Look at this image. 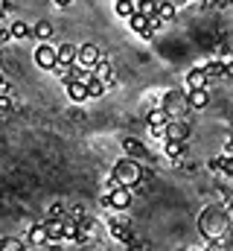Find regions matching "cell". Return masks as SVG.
Here are the masks:
<instances>
[{
    "label": "cell",
    "mask_w": 233,
    "mask_h": 251,
    "mask_svg": "<svg viewBox=\"0 0 233 251\" xmlns=\"http://www.w3.org/2000/svg\"><path fill=\"white\" fill-rule=\"evenodd\" d=\"M9 9H12V6H9V0H0V18H3V15H6Z\"/></svg>",
    "instance_id": "31"
},
{
    "label": "cell",
    "mask_w": 233,
    "mask_h": 251,
    "mask_svg": "<svg viewBox=\"0 0 233 251\" xmlns=\"http://www.w3.org/2000/svg\"><path fill=\"white\" fill-rule=\"evenodd\" d=\"M137 12V0H116V15L119 18H131Z\"/></svg>",
    "instance_id": "21"
},
{
    "label": "cell",
    "mask_w": 233,
    "mask_h": 251,
    "mask_svg": "<svg viewBox=\"0 0 233 251\" xmlns=\"http://www.w3.org/2000/svg\"><path fill=\"white\" fill-rule=\"evenodd\" d=\"M122 149H125L128 158H140V155H143V143L134 140V137H125V140H122Z\"/></svg>",
    "instance_id": "20"
},
{
    "label": "cell",
    "mask_w": 233,
    "mask_h": 251,
    "mask_svg": "<svg viewBox=\"0 0 233 251\" xmlns=\"http://www.w3.org/2000/svg\"><path fill=\"white\" fill-rule=\"evenodd\" d=\"M210 170H216V173H222V158H213V161H210Z\"/></svg>",
    "instance_id": "30"
},
{
    "label": "cell",
    "mask_w": 233,
    "mask_h": 251,
    "mask_svg": "<svg viewBox=\"0 0 233 251\" xmlns=\"http://www.w3.org/2000/svg\"><path fill=\"white\" fill-rule=\"evenodd\" d=\"M231 3H233V0H228V6H231Z\"/></svg>",
    "instance_id": "33"
},
{
    "label": "cell",
    "mask_w": 233,
    "mask_h": 251,
    "mask_svg": "<svg viewBox=\"0 0 233 251\" xmlns=\"http://www.w3.org/2000/svg\"><path fill=\"white\" fill-rule=\"evenodd\" d=\"M64 91H67V97H70L73 102H88V100H91L88 82H82V79H73V82H67V85H64Z\"/></svg>",
    "instance_id": "8"
},
{
    "label": "cell",
    "mask_w": 233,
    "mask_h": 251,
    "mask_svg": "<svg viewBox=\"0 0 233 251\" xmlns=\"http://www.w3.org/2000/svg\"><path fill=\"white\" fill-rule=\"evenodd\" d=\"M114 176L122 181V184L137 187V184H140V178H143V170H140V164H137L134 158H122V161H116V164H114Z\"/></svg>",
    "instance_id": "1"
},
{
    "label": "cell",
    "mask_w": 233,
    "mask_h": 251,
    "mask_svg": "<svg viewBox=\"0 0 233 251\" xmlns=\"http://www.w3.org/2000/svg\"><path fill=\"white\" fill-rule=\"evenodd\" d=\"M189 137V123L184 120H172L169 128H166V140H186Z\"/></svg>",
    "instance_id": "13"
},
{
    "label": "cell",
    "mask_w": 233,
    "mask_h": 251,
    "mask_svg": "<svg viewBox=\"0 0 233 251\" xmlns=\"http://www.w3.org/2000/svg\"><path fill=\"white\" fill-rule=\"evenodd\" d=\"M15 108V97L12 94H0V114L3 111H12Z\"/></svg>",
    "instance_id": "26"
},
{
    "label": "cell",
    "mask_w": 233,
    "mask_h": 251,
    "mask_svg": "<svg viewBox=\"0 0 233 251\" xmlns=\"http://www.w3.org/2000/svg\"><path fill=\"white\" fill-rule=\"evenodd\" d=\"M128 26H131V32H134V35H140V38H146V41H149V38H155V29L149 26V18H146L143 12H134V15L128 18Z\"/></svg>",
    "instance_id": "5"
},
{
    "label": "cell",
    "mask_w": 233,
    "mask_h": 251,
    "mask_svg": "<svg viewBox=\"0 0 233 251\" xmlns=\"http://www.w3.org/2000/svg\"><path fill=\"white\" fill-rule=\"evenodd\" d=\"M158 15H161L163 21H172V18H175V6H172V3H161V9H158Z\"/></svg>",
    "instance_id": "27"
},
{
    "label": "cell",
    "mask_w": 233,
    "mask_h": 251,
    "mask_svg": "<svg viewBox=\"0 0 233 251\" xmlns=\"http://www.w3.org/2000/svg\"><path fill=\"white\" fill-rule=\"evenodd\" d=\"M32 29H35V26H29L26 21H15V24H12V35H15V41H26V38L32 35Z\"/></svg>",
    "instance_id": "17"
},
{
    "label": "cell",
    "mask_w": 233,
    "mask_h": 251,
    "mask_svg": "<svg viewBox=\"0 0 233 251\" xmlns=\"http://www.w3.org/2000/svg\"><path fill=\"white\" fill-rule=\"evenodd\" d=\"M53 32H56V29H53V24H50V21H38V24H35V29H32V35H35L38 41H50V38H53Z\"/></svg>",
    "instance_id": "18"
},
{
    "label": "cell",
    "mask_w": 233,
    "mask_h": 251,
    "mask_svg": "<svg viewBox=\"0 0 233 251\" xmlns=\"http://www.w3.org/2000/svg\"><path fill=\"white\" fill-rule=\"evenodd\" d=\"M47 216H64V204H53V207L47 210Z\"/></svg>",
    "instance_id": "29"
},
{
    "label": "cell",
    "mask_w": 233,
    "mask_h": 251,
    "mask_svg": "<svg viewBox=\"0 0 233 251\" xmlns=\"http://www.w3.org/2000/svg\"><path fill=\"white\" fill-rule=\"evenodd\" d=\"M158 9H161V3H158V0H137V12H143L146 18L158 15Z\"/></svg>",
    "instance_id": "23"
},
{
    "label": "cell",
    "mask_w": 233,
    "mask_h": 251,
    "mask_svg": "<svg viewBox=\"0 0 233 251\" xmlns=\"http://www.w3.org/2000/svg\"><path fill=\"white\" fill-rule=\"evenodd\" d=\"M99 62H102V50H99L96 44H82V47H79V64H82V67L93 70Z\"/></svg>",
    "instance_id": "6"
},
{
    "label": "cell",
    "mask_w": 233,
    "mask_h": 251,
    "mask_svg": "<svg viewBox=\"0 0 233 251\" xmlns=\"http://www.w3.org/2000/svg\"><path fill=\"white\" fill-rule=\"evenodd\" d=\"M76 62H79V47L70 44V41L61 44L58 47V64H76Z\"/></svg>",
    "instance_id": "14"
},
{
    "label": "cell",
    "mask_w": 233,
    "mask_h": 251,
    "mask_svg": "<svg viewBox=\"0 0 233 251\" xmlns=\"http://www.w3.org/2000/svg\"><path fill=\"white\" fill-rule=\"evenodd\" d=\"M29 246H35V249H41V246H47L50 243V231H47V225L44 222H38V225H32L29 228Z\"/></svg>",
    "instance_id": "11"
},
{
    "label": "cell",
    "mask_w": 233,
    "mask_h": 251,
    "mask_svg": "<svg viewBox=\"0 0 233 251\" xmlns=\"http://www.w3.org/2000/svg\"><path fill=\"white\" fill-rule=\"evenodd\" d=\"M186 102H189V108H195V111L207 108V102H210V88H195V91H186Z\"/></svg>",
    "instance_id": "10"
},
{
    "label": "cell",
    "mask_w": 233,
    "mask_h": 251,
    "mask_svg": "<svg viewBox=\"0 0 233 251\" xmlns=\"http://www.w3.org/2000/svg\"><path fill=\"white\" fill-rule=\"evenodd\" d=\"M108 231H111V237H114V240L125 243V246L134 240V237H131V228H128V219H125V216H114V219H111V225H108Z\"/></svg>",
    "instance_id": "7"
},
{
    "label": "cell",
    "mask_w": 233,
    "mask_h": 251,
    "mask_svg": "<svg viewBox=\"0 0 233 251\" xmlns=\"http://www.w3.org/2000/svg\"><path fill=\"white\" fill-rule=\"evenodd\" d=\"M207 85H210V76H207V70H204V67H192V70L186 73V91L207 88Z\"/></svg>",
    "instance_id": "9"
},
{
    "label": "cell",
    "mask_w": 233,
    "mask_h": 251,
    "mask_svg": "<svg viewBox=\"0 0 233 251\" xmlns=\"http://www.w3.org/2000/svg\"><path fill=\"white\" fill-rule=\"evenodd\" d=\"M111 210H128L131 199H134V187L128 184H119V187H111Z\"/></svg>",
    "instance_id": "4"
},
{
    "label": "cell",
    "mask_w": 233,
    "mask_h": 251,
    "mask_svg": "<svg viewBox=\"0 0 233 251\" xmlns=\"http://www.w3.org/2000/svg\"><path fill=\"white\" fill-rule=\"evenodd\" d=\"M53 3H56L58 9H64V6H70V0H53Z\"/></svg>",
    "instance_id": "32"
},
{
    "label": "cell",
    "mask_w": 233,
    "mask_h": 251,
    "mask_svg": "<svg viewBox=\"0 0 233 251\" xmlns=\"http://www.w3.org/2000/svg\"><path fill=\"white\" fill-rule=\"evenodd\" d=\"M146 123H149V134H152V137H163V140H166V128L172 123V114H169L163 105H158V108L149 111Z\"/></svg>",
    "instance_id": "2"
},
{
    "label": "cell",
    "mask_w": 233,
    "mask_h": 251,
    "mask_svg": "<svg viewBox=\"0 0 233 251\" xmlns=\"http://www.w3.org/2000/svg\"><path fill=\"white\" fill-rule=\"evenodd\" d=\"M93 73H96L99 79H105L108 85H116V76H114V70H111V62H108L105 56H102V62H99L96 67H93Z\"/></svg>",
    "instance_id": "16"
},
{
    "label": "cell",
    "mask_w": 233,
    "mask_h": 251,
    "mask_svg": "<svg viewBox=\"0 0 233 251\" xmlns=\"http://www.w3.org/2000/svg\"><path fill=\"white\" fill-rule=\"evenodd\" d=\"M67 216H70V219H76V222H85V219H88V210H85V204H73Z\"/></svg>",
    "instance_id": "24"
},
{
    "label": "cell",
    "mask_w": 233,
    "mask_h": 251,
    "mask_svg": "<svg viewBox=\"0 0 233 251\" xmlns=\"http://www.w3.org/2000/svg\"><path fill=\"white\" fill-rule=\"evenodd\" d=\"M12 38H15V35H12V26H9V29H3V26H0V47H3L6 41H12Z\"/></svg>",
    "instance_id": "28"
},
{
    "label": "cell",
    "mask_w": 233,
    "mask_h": 251,
    "mask_svg": "<svg viewBox=\"0 0 233 251\" xmlns=\"http://www.w3.org/2000/svg\"><path fill=\"white\" fill-rule=\"evenodd\" d=\"M47 231H50V240H64V225H67V216H47L44 219Z\"/></svg>",
    "instance_id": "12"
},
{
    "label": "cell",
    "mask_w": 233,
    "mask_h": 251,
    "mask_svg": "<svg viewBox=\"0 0 233 251\" xmlns=\"http://www.w3.org/2000/svg\"><path fill=\"white\" fill-rule=\"evenodd\" d=\"M166 146H163V152L169 155V158H181L184 152H186V140H163Z\"/></svg>",
    "instance_id": "19"
},
{
    "label": "cell",
    "mask_w": 233,
    "mask_h": 251,
    "mask_svg": "<svg viewBox=\"0 0 233 251\" xmlns=\"http://www.w3.org/2000/svg\"><path fill=\"white\" fill-rule=\"evenodd\" d=\"M163 108H166L169 114H175V111H181V108H189V102H186V100H181V94H178V91H169V94L163 97Z\"/></svg>",
    "instance_id": "15"
},
{
    "label": "cell",
    "mask_w": 233,
    "mask_h": 251,
    "mask_svg": "<svg viewBox=\"0 0 233 251\" xmlns=\"http://www.w3.org/2000/svg\"><path fill=\"white\" fill-rule=\"evenodd\" d=\"M35 64L41 70H56L58 67V47H53L50 41H41L35 47Z\"/></svg>",
    "instance_id": "3"
},
{
    "label": "cell",
    "mask_w": 233,
    "mask_h": 251,
    "mask_svg": "<svg viewBox=\"0 0 233 251\" xmlns=\"http://www.w3.org/2000/svg\"><path fill=\"white\" fill-rule=\"evenodd\" d=\"M204 70H207V76H210V79H225V59H222V62L216 59V62L204 64Z\"/></svg>",
    "instance_id": "22"
},
{
    "label": "cell",
    "mask_w": 233,
    "mask_h": 251,
    "mask_svg": "<svg viewBox=\"0 0 233 251\" xmlns=\"http://www.w3.org/2000/svg\"><path fill=\"white\" fill-rule=\"evenodd\" d=\"M29 243H21V240H0V249L3 251H21V249H26Z\"/></svg>",
    "instance_id": "25"
}]
</instances>
